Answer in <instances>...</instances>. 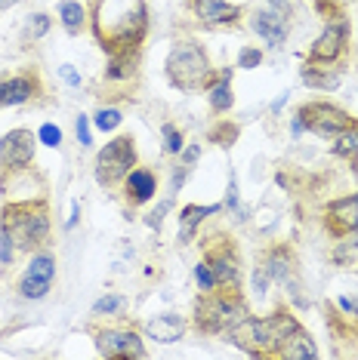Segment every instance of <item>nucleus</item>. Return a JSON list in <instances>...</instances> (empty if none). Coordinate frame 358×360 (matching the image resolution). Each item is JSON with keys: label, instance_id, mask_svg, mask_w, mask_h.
Returning <instances> with one entry per match:
<instances>
[{"label": "nucleus", "instance_id": "obj_41", "mask_svg": "<svg viewBox=\"0 0 358 360\" xmlns=\"http://www.w3.org/2000/svg\"><path fill=\"white\" fill-rule=\"evenodd\" d=\"M272 6H275V10H281V13H284V10H288V0H272Z\"/></svg>", "mask_w": 358, "mask_h": 360}, {"label": "nucleus", "instance_id": "obj_13", "mask_svg": "<svg viewBox=\"0 0 358 360\" xmlns=\"http://www.w3.org/2000/svg\"><path fill=\"white\" fill-rule=\"evenodd\" d=\"M195 13H198L201 22L207 25H232L241 15V10L235 4H226V0H195Z\"/></svg>", "mask_w": 358, "mask_h": 360}, {"label": "nucleus", "instance_id": "obj_23", "mask_svg": "<svg viewBox=\"0 0 358 360\" xmlns=\"http://www.w3.org/2000/svg\"><path fill=\"white\" fill-rule=\"evenodd\" d=\"M25 277H35V281H47V283H53V277H56V262L50 256H35L28 262V268H25Z\"/></svg>", "mask_w": 358, "mask_h": 360}, {"label": "nucleus", "instance_id": "obj_8", "mask_svg": "<svg viewBox=\"0 0 358 360\" xmlns=\"http://www.w3.org/2000/svg\"><path fill=\"white\" fill-rule=\"evenodd\" d=\"M35 142L31 129H13L0 139V173H13V169H25L35 160Z\"/></svg>", "mask_w": 358, "mask_h": 360}, {"label": "nucleus", "instance_id": "obj_3", "mask_svg": "<svg viewBox=\"0 0 358 360\" xmlns=\"http://www.w3.org/2000/svg\"><path fill=\"white\" fill-rule=\"evenodd\" d=\"M0 228L16 240V247L35 250L50 237V216L44 203H10L0 216Z\"/></svg>", "mask_w": 358, "mask_h": 360}, {"label": "nucleus", "instance_id": "obj_7", "mask_svg": "<svg viewBox=\"0 0 358 360\" xmlns=\"http://www.w3.org/2000/svg\"><path fill=\"white\" fill-rule=\"evenodd\" d=\"M297 117L303 120L306 129H312V133L321 139H333V136L346 133V129H352V117H349L343 108L328 105V102H309L300 108Z\"/></svg>", "mask_w": 358, "mask_h": 360}, {"label": "nucleus", "instance_id": "obj_4", "mask_svg": "<svg viewBox=\"0 0 358 360\" xmlns=\"http://www.w3.org/2000/svg\"><path fill=\"white\" fill-rule=\"evenodd\" d=\"M167 77L173 86L185 89V93H195V89H204L214 84V68H210L207 53L198 44L183 40L167 56Z\"/></svg>", "mask_w": 358, "mask_h": 360}, {"label": "nucleus", "instance_id": "obj_37", "mask_svg": "<svg viewBox=\"0 0 358 360\" xmlns=\"http://www.w3.org/2000/svg\"><path fill=\"white\" fill-rule=\"evenodd\" d=\"M59 75L65 77V84H71V86H80V75H78L75 68H71V65H62V68H59Z\"/></svg>", "mask_w": 358, "mask_h": 360}, {"label": "nucleus", "instance_id": "obj_20", "mask_svg": "<svg viewBox=\"0 0 358 360\" xmlns=\"http://www.w3.org/2000/svg\"><path fill=\"white\" fill-rule=\"evenodd\" d=\"M59 19H62V25L68 34H78L80 28H84V22H87V10L78 4V0H62L59 4Z\"/></svg>", "mask_w": 358, "mask_h": 360}, {"label": "nucleus", "instance_id": "obj_5", "mask_svg": "<svg viewBox=\"0 0 358 360\" xmlns=\"http://www.w3.org/2000/svg\"><path fill=\"white\" fill-rule=\"evenodd\" d=\"M244 317H247V308L244 302L235 296V292H204L195 305V321L204 333H226L232 326H238Z\"/></svg>", "mask_w": 358, "mask_h": 360}, {"label": "nucleus", "instance_id": "obj_42", "mask_svg": "<svg viewBox=\"0 0 358 360\" xmlns=\"http://www.w3.org/2000/svg\"><path fill=\"white\" fill-rule=\"evenodd\" d=\"M19 0H0V10H6V6H16Z\"/></svg>", "mask_w": 358, "mask_h": 360}, {"label": "nucleus", "instance_id": "obj_26", "mask_svg": "<svg viewBox=\"0 0 358 360\" xmlns=\"http://www.w3.org/2000/svg\"><path fill=\"white\" fill-rule=\"evenodd\" d=\"M121 111L118 108H99L96 111V127L102 129V133H111V129H118L121 127Z\"/></svg>", "mask_w": 358, "mask_h": 360}, {"label": "nucleus", "instance_id": "obj_12", "mask_svg": "<svg viewBox=\"0 0 358 360\" xmlns=\"http://www.w3.org/2000/svg\"><path fill=\"white\" fill-rule=\"evenodd\" d=\"M328 222H331L333 234H352V231H358V194L331 203Z\"/></svg>", "mask_w": 358, "mask_h": 360}, {"label": "nucleus", "instance_id": "obj_29", "mask_svg": "<svg viewBox=\"0 0 358 360\" xmlns=\"http://www.w3.org/2000/svg\"><path fill=\"white\" fill-rule=\"evenodd\" d=\"M37 139L44 145H50V148H59V145H62V129L56 124H44V127H40V133H37Z\"/></svg>", "mask_w": 358, "mask_h": 360}, {"label": "nucleus", "instance_id": "obj_43", "mask_svg": "<svg viewBox=\"0 0 358 360\" xmlns=\"http://www.w3.org/2000/svg\"><path fill=\"white\" fill-rule=\"evenodd\" d=\"M352 167H355V176H358V154H355V160H352Z\"/></svg>", "mask_w": 358, "mask_h": 360}, {"label": "nucleus", "instance_id": "obj_28", "mask_svg": "<svg viewBox=\"0 0 358 360\" xmlns=\"http://www.w3.org/2000/svg\"><path fill=\"white\" fill-rule=\"evenodd\" d=\"M333 151H337L340 158H352V154H358V129L352 127V133L346 129V136H340V142Z\"/></svg>", "mask_w": 358, "mask_h": 360}, {"label": "nucleus", "instance_id": "obj_30", "mask_svg": "<svg viewBox=\"0 0 358 360\" xmlns=\"http://www.w3.org/2000/svg\"><path fill=\"white\" fill-rule=\"evenodd\" d=\"M303 80L309 86H321V89H333L340 84V77H319L312 68H303Z\"/></svg>", "mask_w": 358, "mask_h": 360}, {"label": "nucleus", "instance_id": "obj_15", "mask_svg": "<svg viewBox=\"0 0 358 360\" xmlns=\"http://www.w3.org/2000/svg\"><path fill=\"white\" fill-rule=\"evenodd\" d=\"M127 200L130 203H149L158 191V176L152 169H130L127 173Z\"/></svg>", "mask_w": 358, "mask_h": 360}, {"label": "nucleus", "instance_id": "obj_35", "mask_svg": "<svg viewBox=\"0 0 358 360\" xmlns=\"http://www.w3.org/2000/svg\"><path fill=\"white\" fill-rule=\"evenodd\" d=\"M170 210V200H164V203H158V210H154L152 212V216L149 219H145V222H149V228H154V231H158V228H161V222H164V212Z\"/></svg>", "mask_w": 358, "mask_h": 360}, {"label": "nucleus", "instance_id": "obj_34", "mask_svg": "<svg viewBox=\"0 0 358 360\" xmlns=\"http://www.w3.org/2000/svg\"><path fill=\"white\" fill-rule=\"evenodd\" d=\"M164 139H167V145H164V148L170 151V154H179V151H183V133H176V127H164Z\"/></svg>", "mask_w": 358, "mask_h": 360}, {"label": "nucleus", "instance_id": "obj_10", "mask_svg": "<svg viewBox=\"0 0 358 360\" xmlns=\"http://www.w3.org/2000/svg\"><path fill=\"white\" fill-rule=\"evenodd\" d=\"M346 46V22H333L321 31V37L315 40V46L309 50V62H333Z\"/></svg>", "mask_w": 358, "mask_h": 360}, {"label": "nucleus", "instance_id": "obj_22", "mask_svg": "<svg viewBox=\"0 0 358 360\" xmlns=\"http://www.w3.org/2000/svg\"><path fill=\"white\" fill-rule=\"evenodd\" d=\"M290 265H294V262H290V252L288 250H275L272 256L266 259V274L272 277V281L284 283L290 277Z\"/></svg>", "mask_w": 358, "mask_h": 360}, {"label": "nucleus", "instance_id": "obj_27", "mask_svg": "<svg viewBox=\"0 0 358 360\" xmlns=\"http://www.w3.org/2000/svg\"><path fill=\"white\" fill-rule=\"evenodd\" d=\"M124 305H127V299L124 296H102L99 302L93 305V314H118V311H124Z\"/></svg>", "mask_w": 358, "mask_h": 360}, {"label": "nucleus", "instance_id": "obj_33", "mask_svg": "<svg viewBox=\"0 0 358 360\" xmlns=\"http://www.w3.org/2000/svg\"><path fill=\"white\" fill-rule=\"evenodd\" d=\"M47 28H50V15H44V13L31 15V22H28V34L31 37H44Z\"/></svg>", "mask_w": 358, "mask_h": 360}, {"label": "nucleus", "instance_id": "obj_19", "mask_svg": "<svg viewBox=\"0 0 358 360\" xmlns=\"http://www.w3.org/2000/svg\"><path fill=\"white\" fill-rule=\"evenodd\" d=\"M232 102H235V96H232V68H229V71L219 75V80L214 86H210V108L214 111H229Z\"/></svg>", "mask_w": 358, "mask_h": 360}, {"label": "nucleus", "instance_id": "obj_38", "mask_svg": "<svg viewBox=\"0 0 358 360\" xmlns=\"http://www.w3.org/2000/svg\"><path fill=\"white\" fill-rule=\"evenodd\" d=\"M198 154H201L198 145H192V148H185V151H183V163H185V167H192V163L198 160Z\"/></svg>", "mask_w": 358, "mask_h": 360}, {"label": "nucleus", "instance_id": "obj_36", "mask_svg": "<svg viewBox=\"0 0 358 360\" xmlns=\"http://www.w3.org/2000/svg\"><path fill=\"white\" fill-rule=\"evenodd\" d=\"M75 129H78V142H80V145H90V142H93V139H90V124H87V117H84V114H80V117H78Z\"/></svg>", "mask_w": 358, "mask_h": 360}, {"label": "nucleus", "instance_id": "obj_18", "mask_svg": "<svg viewBox=\"0 0 358 360\" xmlns=\"http://www.w3.org/2000/svg\"><path fill=\"white\" fill-rule=\"evenodd\" d=\"M275 354L284 357V360H303V357L312 360V357H319V348H315V342L309 339V333L303 330V326H297V330L281 342V348L275 351Z\"/></svg>", "mask_w": 358, "mask_h": 360}, {"label": "nucleus", "instance_id": "obj_21", "mask_svg": "<svg viewBox=\"0 0 358 360\" xmlns=\"http://www.w3.org/2000/svg\"><path fill=\"white\" fill-rule=\"evenodd\" d=\"M223 207L219 203H214V207H183V212H179V222H183V240H189L195 225L204 222L207 216H214V212H219Z\"/></svg>", "mask_w": 358, "mask_h": 360}, {"label": "nucleus", "instance_id": "obj_1", "mask_svg": "<svg viewBox=\"0 0 358 360\" xmlns=\"http://www.w3.org/2000/svg\"><path fill=\"white\" fill-rule=\"evenodd\" d=\"M145 19H149V13H145L142 0H96L93 25L102 50H136V44L145 34Z\"/></svg>", "mask_w": 358, "mask_h": 360}, {"label": "nucleus", "instance_id": "obj_9", "mask_svg": "<svg viewBox=\"0 0 358 360\" xmlns=\"http://www.w3.org/2000/svg\"><path fill=\"white\" fill-rule=\"evenodd\" d=\"M96 348L102 357H145L142 339L133 330H102L96 333Z\"/></svg>", "mask_w": 358, "mask_h": 360}, {"label": "nucleus", "instance_id": "obj_31", "mask_svg": "<svg viewBox=\"0 0 358 360\" xmlns=\"http://www.w3.org/2000/svg\"><path fill=\"white\" fill-rule=\"evenodd\" d=\"M13 252H16V240L4 231V228H0V265H4V268L13 262Z\"/></svg>", "mask_w": 358, "mask_h": 360}, {"label": "nucleus", "instance_id": "obj_16", "mask_svg": "<svg viewBox=\"0 0 358 360\" xmlns=\"http://www.w3.org/2000/svg\"><path fill=\"white\" fill-rule=\"evenodd\" d=\"M35 80L28 75H16L0 80V108H10V105H22L35 96Z\"/></svg>", "mask_w": 358, "mask_h": 360}, {"label": "nucleus", "instance_id": "obj_32", "mask_svg": "<svg viewBox=\"0 0 358 360\" xmlns=\"http://www.w3.org/2000/svg\"><path fill=\"white\" fill-rule=\"evenodd\" d=\"M259 62H263V53L254 50V46H244L238 53V68H257Z\"/></svg>", "mask_w": 358, "mask_h": 360}, {"label": "nucleus", "instance_id": "obj_40", "mask_svg": "<svg viewBox=\"0 0 358 360\" xmlns=\"http://www.w3.org/2000/svg\"><path fill=\"white\" fill-rule=\"evenodd\" d=\"M185 182V169H176L173 173V191H179V185Z\"/></svg>", "mask_w": 358, "mask_h": 360}, {"label": "nucleus", "instance_id": "obj_6", "mask_svg": "<svg viewBox=\"0 0 358 360\" xmlns=\"http://www.w3.org/2000/svg\"><path fill=\"white\" fill-rule=\"evenodd\" d=\"M136 163V148L130 136H118L99 151L96 158V182L99 185H115L121 179H127L130 167Z\"/></svg>", "mask_w": 358, "mask_h": 360}, {"label": "nucleus", "instance_id": "obj_14", "mask_svg": "<svg viewBox=\"0 0 358 360\" xmlns=\"http://www.w3.org/2000/svg\"><path fill=\"white\" fill-rule=\"evenodd\" d=\"M185 333V321L179 314H158L152 317L149 323H145V335L154 342H164V345H170V342H179Z\"/></svg>", "mask_w": 358, "mask_h": 360}, {"label": "nucleus", "instance_id": "obj_25", "mask_svg": "<svg viewBox=\"0 0 358 360\" xmlns=\"http://www.w3.org/2000/svg\"><path fill=\"white\" fill-rule=\"evenodd\" d=\"M195 281H198L201 292H210V290H216V286H219V283H216V274H214V268H210L207 259L195 265Z\"/></svg>", "mask_w": 358, "mask_h": 360}, {"label": "nucleus", "instance_id": "obj_24", "mask_svg": "<svg viewBox=\"0 0 358 360\" xmlns=\"http://www.w3.org/2000/svg\"><path fill=\"white\" fill-rule=\"evenodd\" d=\"M50 286H53V283H47V281L22 277V281H19V296H22V299H44L47 292H50Z\"/></svg>", "mask_w": 358, "mask_h": 360}, {"label": "nucleus", "instance_id": "obj_39", "mask_svg": "<svg viewBox=\"0 0 358 360\" xmlns=\"http://www.w3.org/2000/svg\"><path fill=\"white\" fill-rule=\"evenodd\" d=\"M340 308H343V311H349V314H355V317H358V299H349V296H343V299H340Z\"/></svg>", "mask_w": 358, "mask_h": 360}, {"label": "nucleus", "instance_id": "obj_11", "mask_svg": "<svg viewBox=\"0 0 358 360\" xmlns=\"http://www.w3.org/2000/svg\"><path fill=\"white\" fill-rule=\"evenodd\" d=\"M250 28H254V34H259L266 44H272V46L284 44V37H288V22H284V15L278 10L257 13L254 19H250Z\"/></svg>", "mask_w": 358, "mask_h": 360}, {"label": "nucleus", "instance_id": "obj_17", "mask_svg": "<svg viewBox=\"0 0 358 360\" xmlns=\"http://www.w3.org/2000/svg\"><path fill=\"white\" fill-rule=\"evenodd\" d=\"M207 262H210V268H214L219 286H232V290L238 286V259H235V252L229 247L207 252Z\"/></svg>", "mask_w": 358, "mask_h": 360}, {"label": "nucleus", "instance_id": "obj_2", "mask_svg": "<svg viewBox=\"0 0 358 360\" xmlns=\"http://www.w3.org/2000/svg\"><path fill=\"white\" fill-rule=\"evenodd\" d=\"M297 326H300L297 317L281 308L268 317H257V321L254 317H244L229 333H232L235 345H241L244 351H250V354H275V351L281 348V342L288 339Z\"/></svg>", "mask_w": 358, "mask_h": 360}]
</instances>
